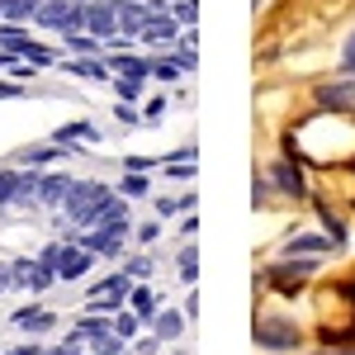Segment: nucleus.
Wrapping results in <instances>:
<instances>
[{
    "mask_svg": "<svg viewBox=\"0 0 355 355\" xmlns=\"http://www.w3.org/2000/svg\"><path fill=\"white\" fill-rule=\"evenodd\" d=\"M114 214H123V204L105 185H95V180L71 185V194H67V218L76 223V227H95L100 218H114Z\"/></svg>",
    "mask_w": 355,
    "mask_h": 355,
    "instance_id": "nucleus-1",
    "label": "nucleus"
},
{
    "mask_svg": "<svg viewBox=\"0 0 355 355\" xmlns=\"http://www.w3.org/2000/svg\"><path fill=\"white\" fill-rule=\"evenodd\" d=\"M123 237H128V214H114V218H100L95 227H85L81 246L95 251V256H119Z\"/></svg>",
    "mask_w": 355,
    "mask_h": 355,
    "instance_id": "nucleus-2",
    "label": "nucleus"
},
{
    "mask_svg": "<svg viewBox=\"0 0 355 355\" xmlns=\"http://www.w3.org/2000/svg\"><path fill=\"white\" fill-rule=\"evenodd\" d=\"M33 19L48 28H62V33H76V28H85V0H43Z\"/></svg>",
    "mask_w": 355,
    "mask_h": 355,
    "instance_id": "nucleus-3",
    "label": "nucleus"
},
{
    "mask_svg": "<svg viewBox=\"0 0 355 355\" xmlns=\"http://www.w3.org/2000/svg\"><path fill=\"white\" fill-rule=\"evenodd\" d=\"M256 341L266 351H289V346H299V327L284 322V318H261L256 322Z\"/></svg>",
    "mask_w": 355,
    "mask_h": 355,
    "instance_id": "nucleus-4",
    "label": "nucleus"
},
{
    "mask_svg": "<svg viewBox=\"0 0 355 355\" xmlns=\"http://www.w3.org/2000/svg\"><path fill=\"white\" fill-rule=\"evenodd\" d=\"M85 28H90L95 38H114V33H119V10H114V0H85Z\"/></svg>",
    "mask_w": 355,
    "mask_h": 355,
    "instance_id": "nucleus-5",
    "label": "nucleus"
},
{
    "mask_svg": "<svg viewBox=\"0 0 355 355\" xmlns=\"http://www.w3.org/2000/svg\"><path fill=\"white\" fill-rule=\"evenodd\" d=\"M114 10H119V33H142L152 15H162L157 5H142V0H114Z\"/></svg>",
    "mask_w": 355,
    "mask_h": 355,
    "instance_id": "nucleus-6",
    "label": "nucleus"
},
{
    "mask_svg": "<svg viewBox=\"0 0 355 355\" xmlns=\"http://www.w3.org/2000/svg\"><path fill=\"white\" fill-rule=\"evenodd\" d=\"M90 256L95 251H85V246H57V279H81L90 270Z\"/></svg>",
    "mask_w": 355,
    "mask_h": 355,
    "instance_id": "nucleus-7",
    "label": "nucleus"
},
{
    "mask_svg": "<svg viewBox=\"0 0 355 355\" xmlns=\"http://www.w3.org/2000/svg\"><path fill=\"white\" fill-rule=\"evenodd\" d=\"M128 294H133L128 275H110L105 284H95V289H90V308H114L119 299H128Z\"/></svg>",
    "mask_w": 355,
    "mask_h": 355,
    "instance_id": "nucleus-8",
    "label": "nucleus"
},
{
    "mask_svg": "<svg viewBox=\"0 0 355 355\" xmlns=\"http://www.w3.org/2000/svg\"><path fill=\"white\" fill-rule=\"evenodd\" d=\"M71 185H76V180H67V175H43V180H38V204H67Z\"/></svg>",
    "mask_w": 355,
    "mask_h": 355,
    "instance_id": "nucleus-9",
    "label": "nucleus"
},
{
    "mask_svg": "<svg viewBox=\"0 0 355 355\" xmlns=\"http://www.w3.org/2000/svg\"><path fill=\"white\" fill-rule=\"evenodd\" d=\"M110 71H119V76H152V62H142V57H133V53H114L110 57Z\"/></svg>",
    "mask_w": 355,
    "mask_h": 355,
    "instance_id": "nucleus-10",
    "label": "nucleus"
},
{
    "mask_svg": "<svg viewBox=\"0 0 355 355\" xmlns=\"http://www.w3.org/2000/svg\"><path fill=\"white\" fill-rule=\"evenodd\" d=\"M15 322H19L24 331H53L57 327V318H53V313H43V308H19Z\"/></svg>",
    "mask_w": 355,
    "mask_h": 355,
    "instance_id": "nucleus-11",
    "label": "nucleus"
},
{
    "mask_svg": "<svg viewBox=\"0 0 355 355\" xmlns=\"http://www.w3.org/2000/svg\"><path fill=\"white\" fill-rule=\"evenodd\" d=\"M175 38V19H162V15H152L147 24H142V43H171Z\"/></svg>",
    "mask_w": 355,
    "mask_h": 355,
    "instance_id": "nucleus-12",
    "label": "nucleus"
},
{
    "mask_svg": "<svg viewBox=\"0 0 355 355\" xmlns=\"http://www.w3.org/2000/svg\"><path fill=\"white\" fill-rule=\"evenodd\" d=\"M318 100L331 105V110H355V90H351V85H322Z\"/></svg>",
    "mask_w": 355,
    "mask_h": 355,
    "instance_id": "nucleus-13",
    "label": "nucleus"
},
{
    "mask_svg": "<svg viewBox=\"0 0 355 355\" xmlns=\"http://www.w3.org/2000/svg\"><path fill=\"white\" fill-rule=\"evenodd\" d=\"M128 303H133V313L142 318V322H152V318H157V299H152V289H147V284H142V289H133V294H128Z\"/></svg>",
    "mask_w": 355,
    "mask_h": 355,
    "instance_id": "nucleus-14",
    "label": "nucleus"
},
{
    "mask_svg": "<svg viewBox=\"0 0 355 355\" xmlns=\"http://www.w3.org/2000/svg\"><path fill=\"white\" fill-rule=\"evenodd\" d=\"M152 327H157V341H175L185 322H180V313H157V318H152Z\"/></svg>",
    "mask_w": 355,
    "mask_h": 355,
    "instance_id": "nucleus-15",
    "label": "nucleus"
},
{
    "mask_svg": "<svg viewBox=\"0 0 355 355\" xmlns=\"http://www.w3.org/2000/svg\"><path fill=\"white\" fill-rule=\"evenodd\" d=\"M43 0H0V15L5 19H33Z\"/></svg>",
    "mask_w": 355,
    "mask_h": 355,
    "instance_id": "nucleus-16",
    "label": "nucleus"
},
{
    "mask_svg": "<svg viewBox=\"0 0 355 355\" xmlns=\"http://www.w3.org/2000/svg\"><path fill=\"white\" fill-rule=\"evenodd\" d=\"M275 185H279L284 194H303V180H299L294 166H275Z\"/></svg>",
    "mask_w": 355,
    "mask_h": 355,
    "instance_id": "nucleus-17",
    "label": "nucleus"
},
{
    "mask_svg": "<svg viewBox=\"0 0 355 355\" xmlns=\"http://www.w3.org/2000/svg\"><path fill=\"white\" fill-rule=\"evenodd\" d=\"M62 157V142H53V147H28L19 162H28V166H48V162H57Z\"/></svg>",
    "mask_w": 355,
    "mask_h": 355,
    "instance_id": "nucleus-18",
    "label": "nucleus"
},
{
    "mask_svg": "<svg viewBox=\"0 0 355 355\" xmlns=\"http://www.w3.org/2000/svg\"><path fill=\"white\" fill-rule=\"evenodd\" d=\"M67 71H76V76H90V81H105V76H110V62H71Z\"/></svg>",
    "mask_w": 355,
    "mask_h": 355,
    "instance_id": "nucleus-19",
    "label": "nucleus"
},
{
    "mask_svg": "<svg viewBox=\"0 0 355 355\" xmlns=\"http://www.w3.org/2000/svg\"><path fill=\"white\" fill-rule=\"evenodd\" d=\"M90 137H95V128H90V123H67V128L57 133V142L67 147V142H90Z\"/></svg>",
    "mask_w": 355,
    "mask_h": 355,
    "instance_id": "nucleus-20",
    "label": "nucleus"
},
{
    "mask_svg": "<svg viewBox=\"0 0 355 355\" xmlns=\"http://www.w3.org/2000/svg\"><path fill=\"white\" fill-rule=\"evenodd\" d=\"M67 48L71 53H100V38L95 33H67Z\"/></svg>",
    "mask_w": 355,
    "mask_h": 355,
    "instance_id": "nucleus-21",
    "label": "nucleus"
},
{
    "mask_svg": "<svg viewBox=\"0 0 355 355\" xmlns=\"http://www.w3.org/2000/svg\"><path fill=\"white\" fill-rule=\"evenodd\" d=\"M95 355H128V346H123V336H119V331H110V336H100V341H95Z\"/></svg>",
    "mask_w": 355,
    "mask_h": 355,
    "instance_id": "nucleus-22",
    "label": "nucleus"
},
{
    "mask_svg": "<svg viewBox=\"0 0 355 355\" xmlns=\"http://www.w3.org/2000/svg\"><path fill=\"white\" fill-rule=\"evenodd\" d=\"M327 246H331V237H294V242L284 246V251L294 256V251H327Z\"/></svg>",
    "mask_w": 355,
    "mask_h": 355,
    "instance_id": "nucleus-23",
    "label": "nucleus"
},
{
    "mask_svg": "<svg viewBox=\"0 0 355 355\" xmlns=\"http://www.w3.org/2000/svg\"><path fill=\"white\" fill-rule=\"evenodd\" d=\"M194 275H199V251L185 246V251H180V279H194Z\"/></svg>",
    "mask_w": 355,
    "mask_h": 355,
    "instance_id": "nucleus-24",
    "label": "nucleus"
},
{
    "mask_svg": "<svg viewBox=\"0 0 355 355\" xmlns=\"http://www.w3.org/2000/svg\"><path fill=\"white\" fill-rule=\"evenodd\" d=\"M76 331H81V336H95V341H100V336H110V322H105V318H85V322H81V327H76Z\"/></svg>",
    "mask_w": 355,
    "mask_h": 355,
    "instance_id": "nucleus-25",
    "label": "nucleus"
},
{
    "mask_svg": "<svg viewBox=\"0 0 355 355\" xmlns=\"http://www.w3.org/2000/svg\"><path fill=\"white\" fill-rule=\"evenodd\" d=\"M114 90H119L123 100H137V95H142V76H119V85H114Z\"/></svg>",
    "mask_w": 355,
    "mask_h": 355,
    "instance_id": "nucleus-26",
    "label": "nucleus"
},
{
    "mask_svg": "<svg viewBox=\"0 0 355 355\" xmlns=\"http://www.w3.org/2000/svg\"><path fill=\"white\" fill-rule=\"evenodd\" d=\"M123 275H128V279H147V275H152V261H147V256H133V261L123 266Z\"/></svg>",
    "mask_w": 355,
    "mask_h": 355,
    "instance_id": "nucleus-27",
    "label": "nucleus"
},
{
    "mask_svg": "<svg viewBox=\"0 0 355 355\" xmlns=\"http://www.w3.org/2000/svg\"><path fill=\"white\" fill-rule=\"evenodd\" d=\"M194 19H199V5L194 0H180L175 5V24H194Z\"/></svg>",
    "mask_w": 355,
    "mask_h": 355,
    "instance_id": "nucleus-28",
    "label": "nucleus"
},
{
    "mask_svg": "<svg viewBox=\"0 0 355 355\" xmlns=\"http://www.w3.org/2000/svg\"><path fill=\"white\" fill-rule=\"evenodd\" d=\"M114 331H119V336H133V331H137V313H123V318H114Z\"/></svg>",
    "mask_w": 355,
    "mask_h": 355,
    "instance_id": "nucleus-29",
    "label": "nucleus"
},
{
    "mask_svg": "<svg viewBox=\"0 0 355 355\" xmlns=\"http://www.w3.org/2000/svg\"><path fill=\"white\" fill-rule=\"evenodd\" d=\"M152 76H162V81H175V76H180V62H157V67H152Z\"/></svg>",
    "mask_w": 355,
    "mask_h": 355,
    "instance_id": "nucleus-30",
    "label": "nucleus"
},
{
    "mask_svg": "<svg viewBox=\"0 0 355 355\" xmlns=\"http://www.w3.org/2000/svg\"><path fill=\"white\" fill-rule=\"evenodd\" d=\"M119 190H123V194H147V180H142V175L133 171V175H128V180H123Z\"/></svg>",
    "mask_w": 355,
    "mask_h": 355,
    "instance_id": "nucleus-31",
    "label": "nucleus"
},
{
    "mask_svg": "<svg viewBox=\"0 0 355 355\" xmlns=\"http://www.w3.org/2000/svg\"><path fill=\"white\" fill-rule=\"evenodd\" d=\"M341 67H346V71H351V76H355V33H351V38H346V53H341Z\"/></svg>",
    "mask_w": 355,
    "mask_h": 355,
    "instance_id": "nucleus-32",
    "label": "nucleus"
},
{
    "mask_svg": "<svg viewBox=\"0 0 355 355\" xmlns=\"http://www.w3.org/2000/svg\"><path fill=\"white\" fill-rule=\"evenodd\" d=\"M15 355H53V351H43V346H19Z\"/></svg>",
    "mask_w": 355,
    "mask_h": 355,
    "instance_id": "nucleus-33",
    "label": "nucleus"
},
{
    "mask_svg": "<svg viewBox=\"0 0 355 355\" xmlns=\"http://www.w3.org/2000/svg\"><path fill=\"white\" fill-rule=\"evenodd\" d=\"M10 284H15V270H5V266H0V289H10Z\"/></svg>",
    "mask_w": 355,
    "mask_h": 355,
    "instance_id": "nucleus-34",
    "label": "nucleus"
},
{
    "mask_svg": "<svg viewBox=\"0 0 355 355\" xmlns=\"http://www.w3.org/2000/svg\"><path fill=\"white\" fill-rule=\"evenodd\" d=\"M318 355H355V346H346V351L341 346H327V351H318Z\"/></svg>",
    "mask_w": 355,
    "mask_h": 355,
    "instance_id": "nucleus-35",
    "label": "nucleus"
},
{
    "mask_svg": "<svg viewBox=\"0 0 355 355\" xmlns=\"http://www.w3.org/2000/svg\"><path fill=\"white\" fill-rule=\"evenodd\" d=\"M0 95H19V85H10V81H0Z\"/></svg>",
    "mask_w": 355,
    "mask_h": 355,
    "instance_id": "nucleus-36",
    "label": "nucleus"
}]
</instances>
